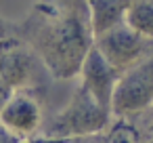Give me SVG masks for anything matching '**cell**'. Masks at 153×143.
<instances>
[{"label":"cell","instance_id":"4fadbf2b","mask_svg":"<svg viewBox=\"0 0 153 143\" xmlns=\"http://www.w3.org/2000/svg\"><path fill=\"white\" fill-rule=\"evenodd\" d=\"M15 141H17V139H13L11 135H7L2 128H0V143H15Z\"/></svg>","mask_w":153,"mask_h":143},{"label":"cell","instance_id":"9c48e42d","mask_svg":"<svg viewBox=\"0 0 153 143\" xmlns=\"http://www.w3.org/2000/svg\"><path fill=\"white\" fill-rule=\"evenodd\" d=\"M53 143H140L134 126L126 120H113L105 130L74 139H55Z\"/></svg>","mask_w":153,"mask_h":143},{"label":"cell","instance_id":"6da1fadb","mask_svg":"<svg viewBox=\"0 0 153 143\" xmlns=\"http://www.w3.org/2000/svg\"><path fill=\"white\" fill-rule=\"evenodd\" d=\"M15 36L32 49L55 80L78 78L84 57L94 44L86 0H34L15 23Z\"/></svg>","mask_w":153,"mask_h":143},{"label":"cell","instance_id":"ba28073f","mask_svg":"<svg viewBox=\"0 0 153 143\" xmlns=\"http://www.w3.org/2000/svg\"><path fill=\"white\" fill-rule=\"evenodd\" d=\"M86 2H88V11H90L92 32H94V36H99V34L107 32L109 28L124 21V15L132 0H86Z\"/></svg>","mask_w":153,"mask_h":143},{"label":"cell","instance_id":"7a4b0ae2","mask_svg":"<svg viewBox=\"0 0 153 143\" xmlns=\"http://www.w3.org/2000/svg\"><path fill=\"white\" fill-rule=\"evenodd\" d=\"M111 122H113L111 109L103 107L84 88L76 86L69 101L44 122L42 137L74 139V137L97 135V133L105 130Z\"/></svg>","mask_w":153,"mask_h":143},{"label":"cell","instance_id":"8fae6325","mask_svg":"<svg viewBox=\"0 0 153 143\" xmlns=\"http://www.w3.org/2000/svg\"><path fill=\"white\" fill-rule=\"evenodd\" d=\"M126 122H130L134 126L140 143H153V105L147 112H143L140 116H136L134 120H126Z\"/></svg>","mask_w":153,"mask_h":143},{"label":"cell","instance_id":"5b68a950","mask_svg":"<svg viewBox=\"0 0 153 143\" xmlns=\"http://www.w3.org/2000/svg\"><path fill=\"white\" fill-rule=\"evenodd\" d=\"M44 126V105L36 91H15L0 107V128L17 141L34 139Z\"/></svg>","mask_w":153,"mask_h":143},{"label":"cell","instance_id":"30bf717a","mask_svg":"<svg viewBox=\"0 0 153 143\" xmlns=\"http://www.w3.org/2000/svg\"><path fill=\"white\" fill-rule=\"evenodd\" d=\"M124 23L136 34L153 40V0H132L124 15Z\"/></svg>","mask_w":153,"mask_h":143},{"label":"cell","instance_id":"277c9868","mask_svg":"<svg viewBox=\"0 0 153 143\" xmlns=\"http://www.w3.org/2000/svg\"><path fill=\"white\" fill-rule=\"evenodd\" d=\"M0 78L11 91H36L42 93L51 74L17 36L0 40Z\"/></svg>","mask_w":153,"mask_h":143},{"label":"cell","instance_id":"8992f818","mask_svg":"<svg viewBox=\"0 0 153 143\" xmlns=\"http://www.w3.org/2000/svg\"><path fill=\"white\" fill-rule=\"evenodd\" d=\"M94 49L117 70L126 72L153 53V40L136 34L124 21L94 36Z\"/></svg>","mask_w":153,"mask_h":143},{"label":"cell","instance_id":"52a82bcc","mask_svg":"<svg viewBox=\"0 0 153 143\" xmlns=\"http://www.w3.org/2000/svg\"><path fill=\"white\" fill-rule=\"evenodd\" d=\"M120 76H122V72H117L92 44V49L84 57L82 67L78 72V86L84 88L103 107L111 109V97H113V88H115Z\"/></svg>","mask_w":153,"mask_h":143},{"label":"cell","instance_id":"7c38bea8","mask_svg":"<svg viewBox=\"0 0 153 143\" xmlns=\"http://www.w3.org/2000/svg\"><path fill=\"white\" fill-rule=\"evenodd\" d=\"M15 36V23L4 19L2 15H0V40H4V38H11Z\"/></svg>","mask_w":153,"mask_h":143},{"label":"cell","instance_id":"3957f363","mask_svg":"<svg viewBox=\"0 0 153 143\" xmlns=\"http://www.w3.org/2000/svg\"><path fill=\"white\" fill-rule=\"evenodd\" d=\"M151 105H153V53L147 59L122 72L111 97V116L113 120H134Z\"/></svg>","mask_w":153,"mask_h":143}]
</instances>
